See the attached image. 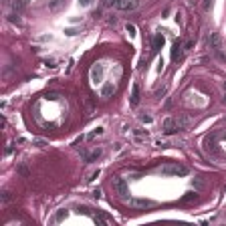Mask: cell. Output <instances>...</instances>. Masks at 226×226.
Segmentation results:
<instances>
[{"mask_svg":"<svg viewBox=\"0 0 226 226\" xmlns=\"http://www.w3.org/2000/svg\"><path fill=\"white\" fill-rule=\"evenodd\" d=\"M103 133V129H101V127H97L95 131H93V133H89V139H93V137H97V135H101Z\"/></svg>","mask_w":226,"mask_h":226,"instance_id":"obj_19","label":"cell"},{"mask_svg":"<svg viewBox=\"0 0 226 226\" xmlns=\"http://www.w3.org/2000/svg\"><path fill=\"white\" fill-rule=\"evenodd\" d=\"M105 6H113V4H117V0H103Z\"/></svg>","mask_w":226,"mask_h":226,"instance_id":"obj_25","label":"cell"},{"mask_svg":"<svg viewBox=\"0 0 226 226\" xmlns=\"http://www.w3.org/2000/svg\"><path fill=\"white\" fill-rule=\"evenodd\" d=\"M182 50H184V46H182V42L176 38V41H174V45H172V59H174V61L182 59Z\"/></svg>","mask_w":226,"mask_h":226,"instance_id":"obj_7","label":"cell"},{"mask_svg":"<svg viewBox=\"0 0 226 226\" xmlns=\"http://www.w3.org/2000/svg\"><path fill=\"white\" fill-rule=\"evenodd\" d=\"M103 75H105L103 63H95V65H93V69H91V81H93L95 85L103 83Z\"/></svg>","mask_w":226,"mask_h":226,"instance_id":"obj_2","label":"cell"},{"mask_svg":"<svg viewBox=\"0 0 226 226\" xmlns=\"http://www.w3.org/2000/svg\"><path fill=\"white\" fill-rule=\"evenodd\" d=\"M131 204H133V206H142V208L151 206V202H150V200H131Z\"/></svg>","mask_w":226,"mask_h":226,"instance_id":"obj_12","label":"cell"},{"mask_svg":"<svg viewBox=\"0 0 226 226\" xmlns=\"http://www.w3.org/2000/svg\"><path fill=\"white\" fill-rule=\"evenodd\" d=\"M161 46H164V36H161V35H156V36H153V49H151V53H157Z\"/></svg>","mask_w":226,"mask_h":226,"instance_id":"obj_9","label":"cell"},{"mask_svg":"<svg viewBox=\"0 0 226 226\" xmlns=\"http://www.w3.org/2000/svg\"><path fill=\"white\" fill-rule=\"evenodd\" d=\"M137 103H139V87H137V85H133V91H131V105L135 107Z\"/></svg>","mask_w":226,"mask_h":226,"instance_id":"obj_10","label":"cell"},{"mask_svg":"<svg viewBox=\"0 0 226 226\" xmlns=\"http://www.w3.org/2000/svg\"><path fill=\"white\" fill-rule=\"evenodd\" d=\"M192 200H196V192H188V194L182 198V202H192Z\"/></svg>","mask_w":226,"mask_h":226,"instance_id":"obj_18","label":"cell"},{"mask_svg":"<svg viewBox=\"0 0 226 226\" xmlns=\"http://www.w3.org/2000/svg\"><path fill=\"white\" fill-rule=\"evenodd\" d=\"M186 123H188V119H186V117L176 119V125H178V129H184V127H186Z\"/></svg>","mask_w":226,"mask_h":226,"instance_id":"obj_17","label":"cell"},{"mask_svg":"<svg viewBox=\"0 0 226 226\" xmlns=\"http://www.w3.org/2000/svg\"><path fill=\"white\" fill-rule=\"evenodd\" d=\"M111 184H113V188L117 190V194L121 196L123 200H127V198H129V188H127V182L123 180V178L113 176V178H111Z\"/></svg>","mask_w":226,"mask_h":226,"instance_id":"obj_1","label":"cell"},{"mask_svg":"<svg viewBox=\"0 0 226 226\" xmlns=\"http://www.w3.org/2000/svg\"><path fill=\"white\" fill-rule=\"evenodd\" d=\"M212 6V0H204V8H206V10H208V8H210Z\"/></svg>","mask_w":226,"mask_h":226,"instance_id":"obj_28","label":"cell"},{"mask_svg":"<svg viewBox=\"0 0 226 226\" xmlns=\"http://www.w3.org/2000/svg\"><path fill=\"white\" fill-rule=\"evenodd\" d=\"M115 6L119 8V10H135V8L139 6V0H117V4Z\"/></svg>","mask_w":226,"mask_h":226,"instance_id":"obj_4","label":"cell"},{"mask_svg":"<svg viewBox=\"0 0 226 226\" xmlns=\"http://www.w3.org/2000/svg\"><path fill=\"white\" fill-rule=\"evenodd\" d=\"M91 218H93V222H97V224H107V220H105L103 214H99V212H97V214H93Z\"/></svg>","mask_w":226,"mask_h":226,"instance_id":"obj_13","label":"cell"},{"mask_svg":"<svg viewBox=\"0 0 226 226\" xmlns=\"http://www.w3.org/2000/svg\"><path fill=\"white\" fill-rule=\"evenodd\" d=\"M67 216V210H59V214H57V218H55V222H59V220H63Z\"/></svg>","mask_w":226,"mask_h":226,"instance_id":"obj_20","label":"cell"},{"mask_svg":"<svg viewBox=\"0 0 226 226\" xmlns=\"http://www.w3.org/2000/svg\"><path fill=\"white\" fill-rule=\"evenodd\" d=\"M160 172L161 174H172V176H186L188 170L184 166H164V168H160Z\"/></svg>","mask_w":226,"mask_h":226,"instance_id":"obj_3","label":"cell"},{"mask_svg":"<svg viewBox=\"0 0 226 226\" xmlns=\"http://www.w3.org/2000/svg\"><path fill=\"white\" fill-rule=\"evenodd\" d=\"M161 127H164V133H168V135H172V133H176V131H178V125H176V119H174V117H166Z\"/></svg>","mask_w":226,"mask_h":226,"instance_id":"obj_5","label":"cell"},{"mask_svg":"<svg viewBox=\"0 0 226 226\" xmlns=\"http://www.w3.org/2000/svg\"><path fill=\"white\" fill-rule=\"evenodd\" d=\"M125 28H127V32H129L131 36H135V35H137V32H135V26H133V24H127Z\"/></svg>","mask_w":226,"mask_h":226,"instance_id":"obj_21","label":"cell"},{"mask_svg":"<svg viewBox=\"0 0 226 226\" xmlns=\"http://www.w3.org/2000/svg\"><path fill=\"white\" fill-rule=\"evenodd\" d=\"M192 46H194V41H188V42H186V45H184V50H190Z\"/></svg>","mask_w":226,"mask_h":226,"instance_id":"obj_24","label":"cell"},{"mask_svg":"<svg viewBox=\"0 0 226 226\" xmlns=\"http://www.w3.org/2000/svg\"><path fill=\"white\" fill-rule=\"evenodd\" d=\"M224 91H226V83H224Z\"/></svg>","mask_w":226,"mask_h":226,"instance_id":"obj_29","label":"cell"},{"mask_svg":"<svg viewBox=\"0 0 226 226\" xmlns=\"http://www.w3.org/2000/svg\"><path fill=\"white\" fill-rule=\"evenodd\" d=\"M142 121L143 123H151V117H150V115H142Z\"/></svg>","mask_w":226,"mask_h":226,"instance_id":"obj_26","label":"cell"},{"mask_svg":"<svg viewBox=\"0 0 226 226\" xmlns=\"http://www.w3.org/2000/svg\"><path fill=\"white\" fill-rule=\"evenodd\" d=\"M99 156H101V150H99V147H97L95 151H91V156H87V161H95V160H97V157H99Z\"/></svg>","mask_w":226,"mask_h":226,"instance_id":"obj_16","label":"cell"},{"mask_svg":"<svg viewBox=\"0 0 226 226\" xmlns=\"http://www.w3.org/2000/svg\"><path fill=\"white\" fill-rule=\"evenodd\" d=\"M20 12H10V14H8V20H10V22H16V24H20Z\"/></svg>","mask_w":226,"mask_h":226,"instance_id":"obj_15","label":"cell"},{"mask_svg":"<svg viewBox=\"0 0 226 226\" xmlns=\"http://www.w3.org/2000/svg\"><path fill=\"white\" fill-rule=\"evenodd\" d=\"M113 91H115L113 83H107V85H103V89H101V97H109V95H111Z\"/></svg>","mask_w":226,"mask_h":226,"instance_id":"obj_11","label":"cell"},{"mask_svg":"<svg viewBox=\"0 0 226 226\" xmlns=\"http://www.w3.org/2000/svg\"><path fill=\"white\" fill-rule=\"evenodd\" d=\"M91 2H93V0H79V4H81V6H89Z\"/></svg>","mask_w":226,"mask_h":226,"instance_id":"obj_27","label":"cell"},{"mask_svg":"<svg viewBox=\"0 0 226 226\" xmlns=\"http://www.w3.org/2000/svg\"><path fill=\"white\" fill-rule=\"evenodd\" d=\"M28 4H31V0H12V10L14 12H22Z\"/></svg>","mask_w":226,"mask_h":226,"instance_id":"obj_8","label":"cell"},{"mask_svg":"<svg viewBox=\"0 0 226 226\" xmlns=\"http://www.w3.org/2000/svg\"><path fill=\"white\" fill-rule=\"evenodd\" d=\"M63 4H65V0H53V2H50V10H59V8L63 6Z\"/></svg>","mask_w":226,"mask_h":226,"instance_id":"obj_14","label":"cell"},{"mask_svg":"<svg viewBox=\"0 0 226 226\" xmlns=\"http://www.w3.org/2000/svg\"><path fill=\"white\" fill-rule=\"evenodd\" d=\"M224 103H226V95H224Z\"/></svg>","mask_w":226,"mask_h":226,"instance_id":"obj_30","label":"cell"},{"mask_svg":"<svg viewBox=\"0 0 226 226\" xmlns=\"http://www.w3.org/2000/svg\"><path fill=\"white\" fill-rule=\"evenodd\" d=\"M46 99H50V101H57V99H59V93H46Z\"/></svg>","mask_w":226,"mask_h":226,"instance_id":"obj_22","label":"cell"},{"mask_svg":"<svg viewBox=\"0 0 226 226\" xmlns=\"http://www.w3.org/2000/svg\"><path fill=\"white\" fill-rule=\"evenodd\" d=\"M208 45H210V49H214L216 53L220 55V36L216 35V32H212V35L208 36ZM220 57H222V55H220Z\"/></svg>","mask_w":226,"mask_h":226,"instance_id":"obj_6","label":"cell"},{"mask_svg":"<svg viewBox=\"0 0 226 226\" xmlns=\"http://www.w3.org/2000/svg\"><path fill=\"white\" fill-rule=\"evenodd\" d=\"M10 200H12L10 192H4V194H2V202H10Z\"/></svg>","mask_w":226,"mask_h":226,"instance_id":"obj_23","label":"cell"}]
</instances>
